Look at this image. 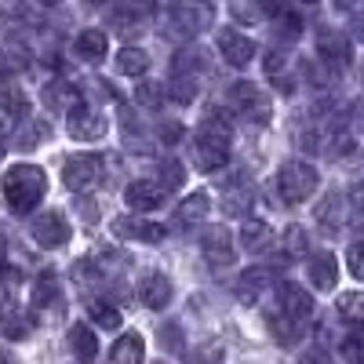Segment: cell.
<instances>
[{"label": "cell", "instance_id": "47", "mask_svg": "<svg viewBox=\"0 0 364 364\" xmlns=\"http://www.w3.org/2000/svg\"><path fill=\"white\" fill-rule=\"evenodd\" d=\"M0 262H4V237H0Z\"/></svg>", "mask_w": 364, "mask_h": 364}, {"label": "cell", "instance_id": "41", "mask_svg": "<svg viewBox=\"0 0 364 364\" xmlns=\"http://www.w3.org/2000/svg\"><path fill=\"white\" fill-rule=\"evenodd\" d=\"M364 252H360V240H353V245H350V252H346V262H350V273H353V277H360V273H364Z\"/></svg>", "mask_w": 364, "mask_h": 364}, {"label": "cell", "instance_id": "24", "mask_svg": "<svg viewBox=\"0 0 364 364\" xmlns=\"http://www.w3.org/2000/svg\"><path fill=\"white\" fill-rule=\"evenodd\" d=\"M18 120H26V99L15 91V95H4V99H0V135H8V132L18 124Z\"/></svg>", "mask_w": 364, "mask_h": 364}, {"label": "cell", "instance_id": "21", "mask_svg": "<svg viewBox=\"0 0 364 364\" xmlns=\"http://www.w3.org/2000/svg\"><path fill=\"white\" fill-rule=\"evenodd\" d=\"M73 48H77L80 58H87V63H99V58H106V51H109V41H106L102 29H80Z\"/></svg>", "mask_w": 364, "mask_h": 364}, {"label": "cell", "instance_id": "17", "mask_svg": "<svg viewBox=\"0 0 364 364\" xmlns=\"http://www.w3.org/2000/svg\"><path fill=\"white\" fill-rule=\"evenodd\" d=\"M306 273H310V284H314L317 291H331V288H336V281H339V262H336V255L317 252V255L306 262Z\"/></svg>", "mask_w": 364, "mask_h": 364}, {"label": "cell", "instance_id": "35", "mask_svg": "<svg viewBox=\"0 0 364 364\" xmlns=\"http://www.w3.org/2000/svg\"><path fill=\"white\" fill-rule=\"evenodd\" d=\"M4 55H8V66H15V70H26L29 66V48L22 41H15V37L4 41Z\"/></svg>", "mask_w": 364, "mask_h": 364}, {"label": "cell", "instance_id": "11", "mask_svg": "<svg viewBox=\"0 0 364 364\" xmlns=\"http://www.w3.org/2000/svg\"><path fill=\"white\" fill-rule=\"evenodd\" d=\"M109 230H113L120 240H139V245H161V240H164V226L146 223V219H139V215H120V219H113Z\"/></svg>", "mask_w": 364, "mask_h": 364}, {"label": "cell", "instance_id": "38", "mask_svg": "<svg viewBox=\"0 0 364 364\" xmlns=\"http://www.w3.org/2000/svg\"><path fill=\"white\" fill-rule=\"evenodd\" d=\"M157 339H161V350H171V353L186 350V346H182V331H178V324H164Z\"/></svg>", "mask_w": 364, "mask_h": 364}, {"label": "cell", "instance_id": "3", "mask_svg": "<svg viewBox=\"0 0 364 364\" xmlns=\"http://www.w3.org/2000/svg\"><path fill=\"white\" fill-rule=\"evenodd\" d=\"M226 161H230V124L219 113H211L193 135V168L211 175L226 168Z\"/></svg>", "mask_w": 364, "mask_h": 364}, {"label": "cell", "instance_id": "19", "mask_svg": "<svg viewBox=\"0 0 364 364\" xmlns=\"http://www.w3.org/2000/svg\"><path fill=\"white\" fill-rule=\"evenodd\" d=\"M146 360V343L139 331H128V336H120L109 350V364H142Z\"/></svg>", "mask_w": 364, "mask_h": 364}, {"label": "cell", "instance_id": "14", "mask_svg": "<svg viewBox=\"0 0 364 364\" xmlns=\"http://www.w3.org/2000/svg\"><path fill=\"white\" fill-rule=\"evenodd\" d=\"M252 200H255V190H252L248 178L226 182V186H223V197H219V204H223L226 215H248V211H252Z\"/></svg>", "mask_w": 364, "mask_h": 364}, {"label": "cell", "instance_id": "1", "mask_svg": "<svg viewBox=\"0 0 364 364\" xmlns=\"http://www.w3.org/2000/svg\"><path fill=\"white\" fill-rule=\"evenodd\" d=\"M310 317H314V299H310V291L302 288V284H295V281H284V284L277 288V314H273V321H269L273 339L284 343V346L299 343L302 336H306Z\"/></svg>", "mask_w": 364, "mask_h": 364}, {"label": "cell", "instance_id": "9", "mask_svg": "<svg viewBox=\"0 0 364 364\" xmlns=\"http://www.w3.org/2000/svg\"><path fill=\"white\" fill-rule=\"evenodd\" d=\"M29 233H33V240L41 248L51 252V248H63L73 230H70V223L58 215V211H44V215H37L33 223H29Z\"/></svg>", "mask_w": 364, "mask_h": 364}, {"label": "cell", "instance_id": "5", "mask_svg": "<svg viewBox=\"0 0 364 364\" xmlns=\"http://www.w3.org/2000/svg\"><path fill=\"white\" fill-rule=\"evenodd\" d=\"M230 106L252 124H269V95L252 80L230 84Z\"/></svg>", "mask_w": 364, "mask_h": 364}, {"label": "cell", "instance_id": "10", "mask_svg": "<svg viewBox=\"0 0 364 364\" xmlns=\"http://www.w3.org/2000/svg\"><path fill=\"white\" fill-rule=\"evenodd\" d=\"M200 252L208 259L211 269H226L233 262V233L223 230V226H211L200 233Z\"/></svg>", "mask_w": 364, "mask_h": 364}, {"label": "cell", "instance_id": "32", "mask_svg": "<svg viewBox=\"0 0 364 364\" xmlns=\"http://www.w3.org/2000/svg\"><path fill=\"white\" fill-rule=\"evenodd\" d=\"M223 346L219 343H200V346H193L190 353H186V364H223Z\"/></svg>", "mask_w": 364, "mask_h": 364}, {"label": "cell", "instance_id": "2", "mask_svg": "<svg viewBox=\"0 0 364 364\" xmlns=\"http://www.w3.org/2000/svg\"><path fill=\"white\" fill-rule=\"evenodd\" d=\"M0 193H4L11 215H29L48 193V178L37 164H15L0 178Z\"/></svg>", "mask_w": 364, "mask_h": 364}, {"label": "cell", "instance_id": "22", "mask_svg": "<svg viewBox=\"0 0 364 364\" xmlns=\"http://www.w3.org/2000/svg\"><path fill=\"white\" fill-rule=\"evenodd\" d=\"M208 211H211L208 193H190L186 200L175 208V223H178V226H197V223L208 219Z\"/></svg>", "mask_w": 364, "mask_h": 364}, {"label": "cell", "instance_id": "25", "mask_svg": "<svg viewBox=\"0 0 364 364\" xmlns=\"http://www.w3.org/2000/svg\"><path fill=\"white\" fill-rule=\"evenodd\" d=\"M58 281L55 277H41L37 284H33V310L37 314H48V310H55L58 306Z\"/></svg>", "mask_w": 364, "mask_h": 364}, {"label": "cell", "instance_id": "46", "mask_svg": "<svg viewBox=\"0 0 364 364\" xmlns=\"http://www.w3.org/2000/svg\"><path fill=\"white\" fill-rule=\"evenodd\" d=\"M339 8H353V0H339Z\"/></svg>", "mask_w": 364, "mask_h": 364}, {"label": "cell", "instance_id": "36", "mask_svg": "<svg viewBox=\"0 0 364 364\" xmlns=\"http://www.w3.org/2000/svg\"><path fill=\"white\" fill-rule=\"evenodd\" d=\"M135 99H139L142 106H149V109H157V106L164 102V87H161V84H139V87H135Z\"/></svg>", "mask_w": 364, "mask_h": 364}, {"label": "cell", "instance_id": "7", "mask_svg": "<svg viewBox=\"0 0 364 364\" xmlns=\"http://www.w3.org/2000/svg\"><path fill=\"white\" fill-rule=\"evenodd\" d=\"M102 175H106V164H102V157H95V154H77V157H70V161H66V171H63L66 186H70L73 193H91V190L102 182Z\"/></svg>", "mask_w": 364, "mask_h": 364}, {"label": "cell", "instance_id": "26", "mask_svg": "<svg viewBox=\"0 0 364 364\" xmlns=\"http://www.w3.org/2000/svg\"><path fill=\"white\" fill-rule=\"evenodd\" d=\"M117 70L124 73V77H142L149 70V55L142 48H124L117 55Z\"/></svg>", "mask_w": 364, "mask_h": 364}, {"label": "cell", "instance_id": "31", "mask_svg": "<svg viewBox=\"0 0 364 364\" xmlns=\"http://www.w3.org/2000/svg\"><path fill=\"white\" fill-rule=\"evenodd\" d=\"M317 223H324V226H339L343 223V197L339 193L324 197V204L317 208Z\"/></svg>", "mask_w": 364, "mask_h": 364}, {"label": "cell", "instance_id": "20", "mask_svg": "<svg viewBox=\"0 0 364 364\" xmlns=\"http://www.w3.org/2000/svg\"><path fill=\"white\" fill-rule=\"evenodd\" d=\"M77 102H80V91L73 84H66V80H55V84L44 87V106L51 113H70Z\"/></svg>", "mask_w": 364, "mask_h": 364}, {"label": "cell", "instance_id": "12", "mask_svg": "<svg viewBox=\"0 0 364 364\" xmlns=\"http://www.w3.org/2000/svg\"><path fill=\"white\" fill-rule=\"evenodd\" d=\"M219 51L233 70H245L252 58H255V41L237 33V29H219Z\"/></svg>", "mask_w": 364, "mask_h": 364}, {"label": "cell", "instance_id": "28", "mask_svg": "<svg viewBox=\"0 0 364 364\" xmlns=\"http://www.w3.org/2000/svg\"><path fill=\"white\" fill-rule=\"evenodd\" d=\"M87 317L95 321L99 328H106V331L120 324V310L113 306V302H106V299H91L87 302Z\"/></svg>", "mask_w": 364, "mask_h": 364}, {"label": "cell", "instance_id": "40", "mask_svg": "<svg viewBox=\"0 0 364 364\" xmlns=\"http://www.w3.org/2000/svg\"><path fill=\"white\" fill-rule=\"evenodd\" d=\"M164 190H175V186H182V164H175V161H168L164 164V182H161Z\"/></svg>", "mask_w": 364, "mask_h": 364}, {"label": "cell", "instance_id": "34", "mask_svg": "<svg viewBox=\"0 0 364 364\" xmlns=\"http://www.w3.org/2000/svg\"><path fill=\"white\" fill-rule=\"evenodd\" d=\"M321 51L331 58V63H336V55H339V63H350V48H346V41L336 33V37H331V33H321Z\"/></svg>", "mask_w": 364, "mask_h": 364}, {"label": "cell", "instance_id": "4", "mask_svg": "<svg viewBox=\"0 0 364 364\" xmlns=\"http://www.w3.org/2000/svg\"><path fill=\"white\" fill-rule=\"evenodd\" d=\"M317 186H321V175L306 161H288L277 171V193L284 204H306L317 193Z\"/></svg>", "mask_w": 364, "mask_h": 364}, {"label": "cell", "instance_id": "43", "mask_svg": "<svg viewBox=\"0 0 364 364\" xmlns=\"http://www.w3.org/2000/svg\"><path fill=\"white\" fill-rule=\"evenodd\" d=\"M284 66H288V63H284V55H281V51H269V55H266V73H269L273 80L284 73Z\"/></svg>", "mask_w": 364, "mask_h": 364}, {"label": "cell", "instance_id": "37", "mask_svg": "<svg viewBox=\"0 0 364 364\" xmlns=\"http://www.w3.org/2000/svg\"><path fill=\"white\" fill-rule=\"evenodd\" d=\"M200 66H204V51H197V48H193V51L186 48V51H178V55H175V73L200 70Z\"/></svg>", "mask_w": 364, "mask_h": 364}, {"label": "cell", "instance_id": "30", "mask_svg": "<svg viewBox=\"0 0 364 364\" xmlns=\"http://www.w3.org/2000/svg\"><path fill=\"white\" fill-rule=\"evenodd\" d=\"M117 11H120V18H132V26H135L139 18H149L157 11V0H117Z\"/></svg>", "mask_w": 364, "mask_h": 364}, {"label": "cell", "instance_id": "39", "mask_svg": "<svg viewBox=\"0 0 364 364\" xmlns=\"http://www.w3.org/2000/svg\"><path fill=\"white\" fill-rule=\"evenodd\" d=\"M343 357H346V364H360V336H357V331H350V336H346Z\"/></svg>", "mask_w": 364, "mask_h": 364}, {"label": "cell", "instance_id": "23", "mask_svg": "<svg viewBox=\"0 0 364 364\" xmlns=\"http://www.w3.org/2000/svg\"><path fill=\"white\" fill-rule=\"evenodd\" d=\"M70 346H73L77 360H84V364H91L99 357V339H95V331H91L87 324H73L70 328Z\"/></svg>", "mask_w": 364, "mask_h": 364}, {"label": "cell", "instance_id": "6", "mask_svg": "<svg viewBox=\"0 0 364 364\" xmlns=\"http://www.w3.org/2000/svg\"><path fill=\"white\" fill-rule=\"evenodd\" d=\"M171 22H175L178 33L197 37V33L215 26V4H211V0H178L171 8Z\"/></svg>", "mask_w": 364, "mask_h": 364}, {"label": "cell", "instance_id": "45", "mask_svg": "<svg viewBox=\"0 0 364 364\" xmlns=\"http://www.w3.org/2000/svg\"><path fill=\"white\" fill-rule=\"evenodd\" d=\"M37 4H48V8H55V4H58V0H37Z\"/></svg>", "mask_w": 364, "mask_h": 364}, {"label": "cell", "instance_id": "13", "mask_svg": "<svg viewBox=\"0 0 364 364\" xmlns=\"http://www.w3.org/2000/svg\"><path fill=\"white\" fill-rule=\"evenodd\" d=\"M124 200H128L132 211H154V208H161L168 200V190L161 186V182L139 178V182H132V186L124 190Z\"/></svg>", "mask_w": 364, "mask_h": 364}, {"label": "cell", "instance_id": "49", "mask_svg": "<svg viewBox=\"0 0 364 364\" xmlns=\"http://www.w3.org/2000/svg\"><path fill=\"white\" fill-rule=\"evenodd\" d=\"M306 4H314V0H306Z\"/></svg>", "mask_w": 364, "mask_h": 364}, {"label": "cell", "instance_id": "15", "mask_svg": "<svg viewBox=\"0 0 364 364\" xmlns=\"http://www.w3.org/2000/svg\"><path fill=\"white\" fill-rule=\"evenodd\" d=\"M273 288V269L269 266H248L237 281V299L240 302H255L262 291Z\"/></svg>", "mask_w": 364, "mask_h": 364}, {"label": "cell", "instance_id": "48", "mask_svg": "<svg viewBox=\"0 0 364 364\" xmlns=\"http://www.w3.org/2000/svg\"><path fill=\"white\" fill-rule=\"evenodd\" d=\"M0 157H4V146H0Z\"/></svg>", "mask_w": 364, "mask_h": 364}, {"label": "cell", "instance_id": "27", "mask_svg": "<svg viewBox=\"0 0 364 364\" xmlns=\"http://www.w3.org/2000/svg\"><path fill=\"white\" fill-rule=\"evenodd\" d=\"M164 95L168 99H175V102H193L197 99V77H190V73H175L171 80H168V87H164Z\"/></svg>", "mask_w": 364, "mask_h": 364}, {"label": "cell", "instance_id": "42", "mask_svg": "<svg viewBox=\"0 0 364 364\" xmlns=\"http://www.w3.org/2000/svg\"><path fill=\"white\" fill-rule=\"evenodd\" d=\"M299 364H336V360H331V353H328L324 346H314V350L302 353V360H299Z\"/></svg>", "mask_w": 364, "mask_h": 364}, {"label": "cell", "instance_id": "29", "mask_svg": "<svg viewBox=\"0 0 364 364\" xmlns=\"http://www.w3.org/2000/svg\"><path fill=\"white\" fill-rule=\"evenodd\" d=\"M336 310H339V321L360 324V317H364V291H346V295H339Z\"/></svg>", "mask_w": 364, "mask_h": 364}, {"label": "cell", "instance_id": "16", "mask_svg": "<svg viewBox=\"0 0 364 364\" xmlns=\"http://www.w3.org/2000/svg\"><path fill=\"white\" fill-rule=\"evenodd\" d=\"M139 299H142V306L146 310H168V302H171V281L164 277V273H149V277L139 284Z\"/></svg>", "mask_w": 364, "mask_h": 364}, {"label": "cell", "instance_id": "18", "mask_svg": "<svg viewBox=\"0 0 364 364\" xmlns=\"http://www.w3.org/2000/svg\"><path fill=\"white\" fill-rule=\"evenodd\" d=\"M240 248H245L248 255H262L273 248V230L262 223V219H248L245 226H240Z\"/></svg>", "mask_w": 364, "mask_h": 364}, {"label": "cell", "instance_id": "33", "mask_svg": "<svg viewBox=\"0 0 364 364\" xmlns=\"http://www.w3.org/2000/svg\"><path fill=\"white\" fill-rule=\"evenodd\" d=\"M306 248H310L306 230H302V226H288V230H284V255L302 259V255H306Z\"/></svg>", "mask_w": 364, "mask_h": 364}, {"label": "cell", "instance_id": "44", "mask_svg": "<svg viewBox=\"0 0 364 364\" xmlns=\"http://www.w3.org/2000/svg\"><path fill=\"white\" fill-rule=\"evenodd\" d=\"M0 364H18V360H15V357H11L8 350H0Z\"/></svg>", "mask_w": 364, "mask_h": 364}, {"label": "cell", "instance_id": "8", "mask_svg": "<svg viewBox=\"0 0 364 364\" xmlns=\"http://www.w3.org/2000/svg\"><path fill=\"white\" fill-rule=\"evenodd\" d=\"M66 132L77 139V142H95L106 135V117L99 109H91L87 102H77L70 113H66Z\"/></svg>", "mask_w": 364, "mask_h": 364}]
</instances>
